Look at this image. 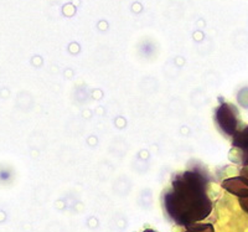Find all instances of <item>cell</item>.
Listing matches in <instances>:
<instances>
[{"label": "cell", "instance_id": "cell-1", "mask_svg": "<svg viewBox=\"0 0 248 232\" xmlns=\"http://www.w3.org/2000/svg\"><path fill=\"white\" fill-rule=\"evenodd\" d=\"M206 178L196 170L172 179V189L164 195L163 204L174 222L186 227L211 214L212 202L206 193Z\"/></svg>", "mask_w": 248, "mask_h": 232}, {"label": "cell", "instance_id": "cell-2", "mask_svg": "<svg viewBox=\"0 0 248 232\" xmlns=\"http://www.w3.org/2000/svg\"><path fill=\"white\" fill-rule=\"evenodd\" d=\"M237 116H238V113H237V109L233 106L229 105V103H222V105L216 108L215 121H216L217 125L220 127L222 132L233 137L237 133V129H238V118H237Z\"/></svg>", "mask_w": 248, "mask_h": 232}, {"label": "cell", "instance_id": "cell-3", "mask_svg": "<svg viewBox=\"0 0 248 232\" xmlns=\"http://www.w3.org/2000/svg\"><path fill=\"white\" fill-rule=\"evenodd\" d=\"M222 187L231 193L232 195H236L238 198H247L248 196V179L242 175L223 180Z\"/></svg>", "mask_w": 248, "mask_h": 232}, {"label": "cell", "instance_id": "cell-4", "mask_svg": "<svg viewBox=\"0 0 248 232\" xmlns=\"http://www.w3.org/2000/svg\"><path fill=\"white\" fill-rule=\"evenodd\" d=\"M232 145L234 148L243 150V152H248V125L245 129L237 132L233 136V140H232Z\"/></svg>", "mask_w": 248, "mask_h": 232}, {"label": "cell", "instance_id": "cell-5", "mask_svg": "<svg viewBox=\"0 0 248 232\" xmlns=\"http://www.w3.org/2000/svg\"><path fill=\"white\" fill-rule=\"evenodd\" d=\"M186 230L187 231L191 232H215L214 226L210 224H198V222H195V224L189 225V226H186Z\"/></svg>", "mask_w": 248, "mask_h": 232}, {"label": "cell", "instance_id": "cell-6", "mask_svg": "<svg viewBox=\"0 0 248 232\" xmlns=\"http://www.w3.org/2000/svg\"><path fill=\"white\" fill-rule=\"evenodd\" d=\"M240 205L246 213L248 214V196L247 198H240Z\"/></svg>", "mask_w": 248, "mask_h": 232}, {"label": "cell", "instance_id": "cell-7", "mask_svg": "<svg viewBox=\"0 0 248 232\" xmlns=\"http://www.w3.org/2000/svg\"><path fill=\"white\" fill-rule=\"evenodd\" d=\"M241 175H242V176H245L246 179H248V167L243 168V169L241 170Z\"/></svg>", "mask_w": 248, "mask_h": 232}, {"label": "cell", "instance_id": "cell-8", "mask_svg": "<svg viewBox=\"0 0 248 232\" xmlns=\"http://www.w3.org/2000/svg\"><path fill=\"white\" fill-rule=\"evenodd\" d=\"M143 232H155L154 230H150V229H148V230H144Z\"/></svg>", "mask_w": 248, "mask_h": 232}, {"label": "cell", "instance_id": "cell-9", "mask_svg": "<svg viewBox=\"0 0 248 232\" xmlns=\"http://www.w3.org/2000/svg\"><path fill=\"white\" fill-rule=\"evenodd\" d=\"M186 232H191V231H187V230H186Z\"/></svg>", "mask_w": 248, "mask_h": 232}]
</instances>
